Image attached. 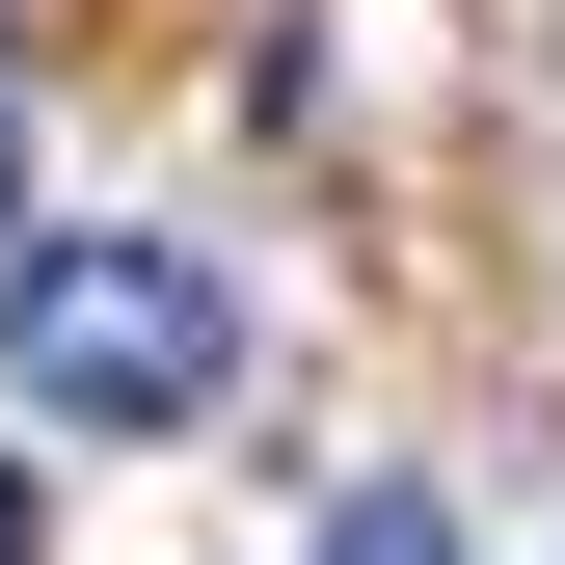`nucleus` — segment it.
I'll list each match as a JSON object with an SVG mask.
<instances>
[{
    "label": "nucleus",
    "mask_w": 565,
    "mask_h": 565,
    "mask_svg": "<svg viewBox=\"0 0 565 565\" xmlns=\"http://www.w3.org/2000/svg\"><path fill=\"white\" fill-rule=\"evenodd\" d=\"M0 377H28V431H216L243 297L162 216H54V243H0Z\"/></svg>",
    "instance_id": "1"
},
{
    "label": "nucleus",
    "mask_w": 565,
    "mask_h": 565,
    "mask_svg": "<svg viewBox=\"0 0 565 565\" xmlns=\"http://www.w3.org/2000/svg\"><path fill=\"white\" fill-rule=\"evenodd\" d=\"M297 565H458V512H431V484H350V512H323Z\"/></svg>",
    "instance_id": "2"
},
{
    "label": "nucleus",
    "mask_w": 565,
    "mask_h": 565,
    "mask_svg": "<svg viewBox=\"0 0 565 565\" xmlns=\"http://www.w3.org/2000/svg\"><path fill=\"white\" fill-rule=\"evenodd\" d=\"M0 216H28V82H0Z\"/></svg>",
    "instance_id": "3"
},
{
    "label": "nucleus",
    "mask_w": 565,
    "mask_h": 565,
    "mask_svg": "<svg viewBox=\"0 0 565 565\" xmlns=\"http://www.w3.org/2000/svg\"><path fill=\"white\" fill-rule=\"evenodd\" d=\"M0 565H28V484H0Z\"/></svg>",
    "instance_id": "4"
}]
</instances>
